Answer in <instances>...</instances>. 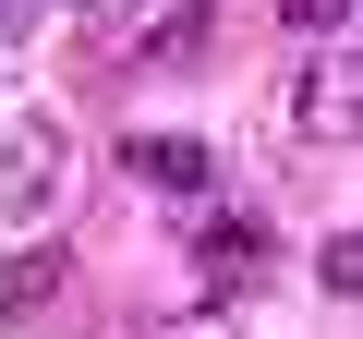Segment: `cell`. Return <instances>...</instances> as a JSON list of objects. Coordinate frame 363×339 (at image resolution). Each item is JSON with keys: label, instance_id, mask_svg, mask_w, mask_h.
<instances>
[{"label": "cell", "instance_id": "obj_5", "mask_svg": "<svg viewBox=\"0 0 363 339\" xmlns=\"http://www.w3.org/2000/svg\"><path fill=\"white\" fill-rule=\"evenodd\" d=\"M206 37V0H133V61H182Z\"/></svg>", "mask_w": 363, "mask_h": 339}, {"label": "cell", "instance_id": "obj_9", "mask_svg": "<svg viewBox=\"0 0 363 339\" xmlns=\"http://www.w3.org/2000/svg\"><path fill=\"white\" fill-rule=\"evenodd\" d=\"M133 339H242V315L206 303V315H157V327H133Z\"/></svg>", "mask_w": 363, "mask_h": 339}, {"label": "cell", "instance_id": "obj_1", "mask_svg": "<svg viewBox=\"0 0 363 339\" xmlns=\"http://www.w3.org/2000/svg\"><path fill=\"white\" fill-rule=\"evenodd\" d=\"M61 170H73V133L37 109V121H13L0 133V218H37L49 194H61Z\"/></svg>", "mask_w": 363, "mask_h": 339}, {"label": "cell", "instance_id": "obj_6", "mask_svg": "<svg viewBox=\"0 0 363 339\" xmlns=\"http://www.w3.org/2000/svg\"><path fill=\"white\" fill-rule=\"evenodd\" d=\"M255 255H267V230H255V218H206V279H242Z\"/></svg>", "mask_w": 363, "mask_h": 339}, {"label": "cell", "instance_id": "obj_4", "mask_svg": "<svg viewBox=\"0 0 363 339\" xmlns=\"http://www.w3.org/2000/svg\"><path fill=\"white\" fill-rule=\"evenodd\" d=\"M61 279H73V255H61V243H37V255H0V339H13V327H37V315L61 303Z\"/></svg>", "mask_w": 363, "mask_h": 339}, {"label": "cell", "instance_id": "obj_11", "mask_svg": "<svg viewBox=\"0 0 363 339\" xmlns=\"http://www.w3.org/2000/svg\"><path fill=\"white\" fill-rule=\"evenodd\" d=\"M73 13H85V0H73Z\"/></svg>", "mask_w": 363, "mask_h": 339}, {"label": "cell", "instance_id": "obj_2", "mask_svg": "<svg viewBox=\"0 0 363 339\" xmlns=\"http://www.w3.org/2000/svg\"><path fill=\"white\" fill-rule=\"evenodd\" d=\"M351 121H363V73H351V49L327 37V61L291 85V133H303V145H351Z\"/></svg>", "mask_w": 363, "mask_h": 339}, {"label": "cell", "instance_id": "obj_10", "mask_svg": "<svg viewBox=\"0 0 363 339\" xmlns=\"http://www.w3.org/2000/svg\"><path fill=\"white\" fill-rule=\"evenodd\" d=\"M13 13H25V0H0V25H13Z\"/></svg>", "mask_w": 363, "mask_h": 339}, {"label": "cell", "instance_id": "obj_7", "mask_svg": "<svg viewBox=\"0 0 363 339\" xmlns=\"http://www.w3.org/2000/svg\"><path fill=\"white\" fill-rule=\"evenodd\" d=\"M315 279H327V303H351V291H363V230H327V255H315Z\"/></svg>", "mask_w": 363, "mask_h": 339}, {"label": "cell", "instance_id": "obj_3", "mask_svg": "<svg viewBox=\"0 0 363 339\" xmlns=\"http://www.w3.org/2000/svg\"><path fill=\"white\" fill-rule=\"evenodd\" d=\"M121 170H133L145 194H206V182H218L206 133H121Z\"/></svg>", "mask_w": 363, "mask_h": 339}, {"label": "cell", "instance_id": "obj_8", "mask_svg": "<svg viewBox=\"0 0 363 339\" xmlns=\"http://www.w3.org/2000/svg\"><path fill=\"white\" fill-rule=\"evenodd\" d=\"M291 37H351V0H279Z\"/></svg>", "mask_w": 363, "mask_h": 339}]
</instances>
